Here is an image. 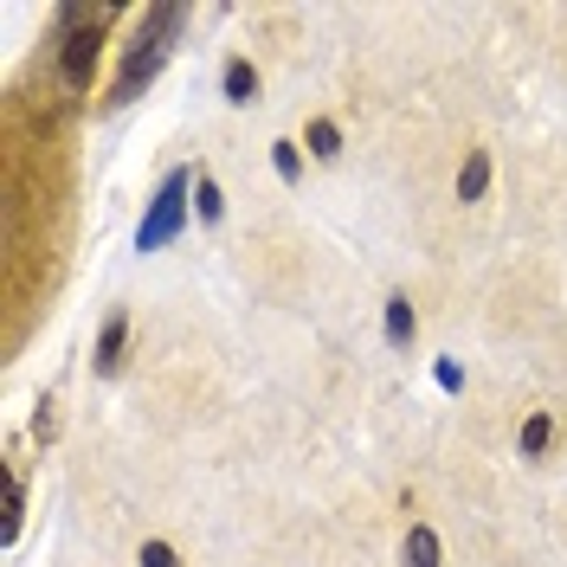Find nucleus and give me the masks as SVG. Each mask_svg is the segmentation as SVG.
Instances as JSON below:
<instances>
[{"label": "nucleus", "mask_w": 567, "mask_h": 567, "mask_svg": "<svg viewBox=\"0 0 567 567\" xmlns=\"http://www.w3.org/2000/svg\"><path fill=\"white\" fill-rule=\"evenodd\" d=\"M388 342L393 349H413V342H420V310H413L406 290H393L388 297Z\"/></svg>", "instance_id": "6e6552de"}, {"label": "nucleus", "mask_w": 567, "mask_h": 567, "mask_svg": "<svg viewBox=\"0 0 567 567\" xmlns=\"http://www.w3.org/2000/svg\"><path fill=\"white\" fill-rule=\"evenodd\" d=\"M104 27H110V7H65V13H59V33H65V84L71 91H91Z\"/></svg>", "instance_id": "7ed1b4c3"}, {"label": "nucleus", "mask_w": 567, "mask_h": 567, "mask_svg": "<svg viewBox=\"0 0 567 567\" xmlns=\"http://www.w3.org/2000/svg\"><path fill=\"white\" fill-rule=\"evenodd\" d=\"M194 213H200V226H219L226 219V194H219V181L207 168H194Z\"/></svg>", "instance_id": "9b49d317"}, {"label": "nucleus", "mask_w": 567, "mask_h": 567, "mask_svg": "<svg viewBox=\"0 0 567 567\" xmlns=\"http://www.w3.org/2000/svg\"><path fill=\"white\" fill-rule=\"evenodd\" d=\"M187 33V7H155L148 20H142L136 45L123 52V71H116V84H110L104 110H123L142 97V84H155L162 78V65H168V52H175V39Z\"/></svg>", "instance_id": "f257e3e1"}, {"label": "nucleus", "mask_w": 567, "mask_h": 567, "mask_svg": "<svg viewBox=\"0 0 567 567\" xmlns=\"http://www.w3.org/2000/svg\"><path fill=\"white\" fill-rule=\"evenodd\" d=\"M491 194V148H464L458 162V207H477Z\"/></svg>", "instance_id": "0eeeda50"}, {"label": "nucleus", "mask_w": 567, "mask_h": 567, "mask_svg": "<svg viewBox=\"0 0 567 567\" xmlns=\"http://www.w3.org/2000/svg\"><path fill=\"white\" fill-rule=\"evenodd\" d=\"M52 406H59V400L45 393V400H39V413H33V439H39V445H45V439H59V413H52Z\"/></svg>", "instance_id": "4468645a"}, {"label": "nucleus", "mask_w": 567, "mask_h": 567, "mask_svg": "<svg viewBox=\"0 0 567 567\" xmlns=\"http://www.w3.org/2000/svg\"><path fill=\"white\" fill-rule=\"evenodd\" d=\"M400 567H445V542H439V529H432V523H406Z\"/></svg>", "instance_id": "423d86ee"}, {"label": "nucleus", "mask_w": 567, "mask_h": 567, "mask_svg": "<svg viewBox=\"0 0 567 567\" xmlns=\"http://www.w3.org/2000/svg\"><path fill=\"white\" fill-rule=\"evenodd\" d=\"M123 361H130V310H110L97 329V349H91V374L110 381V374H123Z\"/></svg>", "instance_id": "20e7f679"}, {"label": "nucleus", "mask_w": 567, "mask_h": 567, "mask_svg": "<svg viewBox=\"0 0 567 567\" xmlns=\"http://www.w3.org/2000/svg\"><path fill=\"white\" fill-rule=\"evenodd\" d=\"M187 213H194V168H168L162 187H155V200H148V213H142V226H136V251L175 246Z\"/></svg>", "instance_id": "f03ea898"}, {"label": "nucleus", "mask_w": 567, "mask_h": 567, "mask_svg": "<svg viewBox=\"0 0 567 567\" xmlns=\"http://www.w3.org/2000/svg\"><path fill=\"white\" fill-rule=\"evenodd\" d=\"M271 168H278V181H303V142H290V136H278L271 142Z\"/></svg>", "instance_id": "f8f14e48"}, {"label": "nucleus", "mask_w": 567, "mask_h": 567, "mask_svg": "<svg viewBox=\"0 0 567 567\" xmlns=\"http://www.w3.org/2000/svg\"><path fill=\"white\" fill-rule=\"evenodd\" d=\"M303 148H310L317 162H342V123H336V116H310V123H303Z\"/></svg>", "instance_id": "9d476101"}, {"label": "nucleus", "mask_w": 567, "mask_h": 567, "mask_svg": "<svg viewBox=\"0 0 567 567\" xmlns=\"http://www.w3.org/2000/svg\"><path fill=\"white\" fill-rule=\"evenodd\" d=\"M258 91H265V78H258V65H251L246 52H233L226 65H219V97L233 110H251L258 104Z\"/></svg>", "instance_id": "39448f33"}, {"label": "nucleus", "mask_w": 567, "mask_h": 567, "mask_svg": "<svg viewBox=\"0 0 567 567\" xmlns=\"http://www.w3.org/2000/svg\"><path fill=\"white\" fill-rule=\"evenodd\" d=\"M548 445H555V413L542 406V413H529V420H523V432H516V452H523L529 464H542V458H548Z\"/></svg>", "instance_id": "1a4fd4ad"}, {"label": "nucleus", "mask_w": 567, "mask_h": 567, "mask_svg": "<svg viewBox=\"0 0 567 567\" xmlns=\"http://www.w3.org/2000/svg\"><path fill=\"white\" fill-rule=\"evenodd\" d=\"M136 567H187V561H181V548H175V542H162V535H148V542L136 548Z\"/></svg>", "instance_id": "ddd939ff"}]
</instances>
